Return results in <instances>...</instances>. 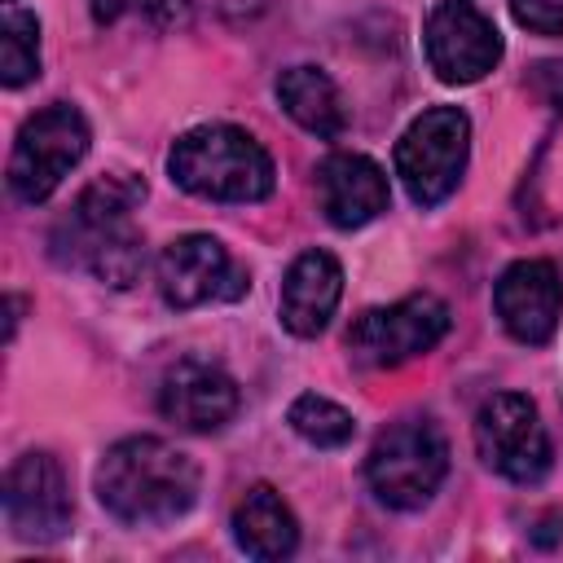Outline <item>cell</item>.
Here are the masks:
<instances>
[{"mask_svg":"<svg viewBox=\"0 0 563 563\" xmlns=\"http://www.w3.org/2000/svg\"><path fill=\"white\" fill-rule=\"evenodd\" d=\"M233 541L251 559H286L299 545V519L282 501L277 488L255 484L238 506H233Z\"/></svg>","mask_w":563,"mask_h":563,"instance_id":"17","label":"cell"},{"mask_svg":"<svg viewBox=\"0 0 563 563\" xmlns=\"http://www.w3.org/2000/svg\"><path fill=\"white\" fill-rule=\"evenodd\" d=\"M475 449L488 471L510 484H537L550 471V435L541 413L519 391H497L475 413Z\"/></svg>","mask_w":563,"mask_h":563,"instance_id":"8","label":"cell"},{"mask_svg":"<svg viewBox=\"0 0 563 563\" xmlns=\"http://www.w3.org/2000/svg\"><path fill=\"white\" fill-rule=\"evenodd\" d=\"M132 0H88V9H92V18L106 26V22H114V18H123V9H128Z\"/></svg>","mask_w":563,"mask_h":563,"instance_id":"22","label":"cell"},{"mask_svg":"<svg viewBox=\"0 0 563 563\" xmlns=\"http://www.w3.org/2000/svg\"><path fill=\"white\" fill-rule=\"evenodd\" d=\"M449 334V308L435 295H409L387 308H365L347 325V356L361 369H396L427 356Z\"/></svg>","mask_w":563,"mask_h":563,"instance_id":"7","label":"cell"},{"mask_svg":"<svg viewBox=\"0 0 563 563\" xmlns=\"http://www.w3.org/2000/svg\"><path fill=\"white\" fill-rule=\"evenodd\" d=\"M198 462L158 435H128L97 462V501L132 528L180 519L198 501Z\"/></svg>","mask_w":563,"mask_h":563,"instance_id":"2","label":"cell"},{"mask_svg":"<svg viewBox=\"0 0 563 563\" xmlns=\"http://www.w3.org/2000/svg\"><path fill=\"white\" fill-rule=\"evenodd\" d=\"M466 158H471V119L457 106L422 110L396 141V176L418 207L444 202L462 185Z\"/></svg>","mask_w":563,"mask_h":563,"instance_id":"6","label":"cell"},{"mask_svg":"<svg viewBox=\"0 0 563 563\" xmlns=\"http://www.w3.org/2000/svg\"><path fill=\"white\" fill-rule=\"evenodd\" d=\"M4 523L18 541H57L70 528V488L53 453H22L9 466Z\"/></svg>","mask_w":563,"mask_h":563,"instance_id":"11","label":"cell"},{"mask_svg":"<svg viewBox=\"0 0 563 563\" xmlns=\"http://www.w3.org/2000/svg\"><path fill=\"white\" fill-rule=\"evenodd\" d=\"M145 202V180L136 172H106L75 198L70 216L53 229V260L88 268L106 286H132L145 268V242L132 211Z\"/></svg>","mask_w":563,"mask_h":563,"instance_id":"1","label":"cell"},{"mask_svg":"<svg viewBox=\"0 0 563 563\" xmlns=\"http://www.w3.org/2000/svg\"><path fill=\"white\" fill-rule=\"evenodd\" d=\"M158 409L185 431H220L238 413V383L202 356H185L163 374Z\"/></svg>","mask_w":563,"mask_h":563,"instance_id":"13","label":"cell"},{"mask_svg":"<svg viewBox=\"0 0 563 563\" xmlns=\"http://www.w3.org/2000/svg\"><path fill=\"white\" fill-rule=\"evenodd\" d=\"M497 317L519 343H550L563 317V282L550 260H519L497 277Z\"/></svg>","mask_w":563,"mask_h":563,"instance_id":"12","label":"cell"},{"mask_svg":"<svg viewBox=\"0 0 563 563\" xmlns=\"http://www.w3.org/2000/svg\"><path fill=\"white\" fill-rule=\"evenodd\" d=\"M532 84H537V92H541L554 110H563V62H541V66L532 70Z\"/></svg>","mask_w":563,"mask_h":563,"instance_id":"21","label":"cell"},{"mask_svg":"<svg viewBox=\"0 0 563 563\" xmlns=\"http://www.w3.org/2000/svg\"><path fill=\"white\" fill-rule=\"evenodd\" d=\"M286 422H290V431L299 440H308L317 449H343L356 435V418L343 405H334V400H325L317 391L295 396L290 409H286Z\"/></svg>","mask_w":563,"mask_h":563,"instance_id":"18","label":"cell"},{"mask_svg":"<svg viewBox=\"0 0 563 563\" xmlns=\"http://www.w3.org/2000/svg\"><path fill=\"white\" fill-rule=\"evenodd\" d=\"M339 295H343V268L330 251H303L290 268H286V282H282V325L299 339H312L330 325L334 308H339Z\"/></svg>","mask_w":563,"mask_h":563,"instance_id":"15","label":"cell"},{"mask_svg":"<svg viewBox=\"0 0 563 563\" xmlns=\"http://www.w3.org/2000/svg\"><path fill=\"white\" fill-rule=\"evenodd\" d=\"M444 475H449V440L431 418L391 422L365 457V479L374 497L391 510L427 506L440 493Z\"/></svg>","mask_w":563,"mask_h":563,"instance_id":"4","label":"cell"},{"mask_svg":"<svg viewBox=\"0 0 563 563\" xmlns=\"http://www.w3.org/2000/svg\"><path fill=\"white\" fill-rule=\"evenodd\" d=\"M246 286H251V277L233 264L224 242L211 233H185V238L167 242L158 255V290L172 308L238 299Z\"/></svg>","mask_w":563,"mask_h":563,"instance_id":"10","label":"cell"},{"mask_svg":"<svg viewBox=\"0 0 563 563\" xmlns=\"http://www.w3.org/2000/svg\"><path fill=\"white\" fill-rule=\"evenodd\" d=\"M40 75V22L35 13L9 4L0 22V79L4 88H22Z\"/></svg>","mask_w":563,"mask_h":563,"instance_id":"19","label":"cell"},{"mask_svg":"<svg viewBox=\"0 0 563 563\" xmlns=\"http://www.w3.org/2000/svg\"><path fill=\"white\" fill-rule=\"evenodd\" d=\"M277 101L303 132L321 141H339L347 132V106L321 66H286L277 75Z\"/></svg>","mask_w":563,"mask_h":563,"instance_id":"16","label":"cell"},{"mask_svg":"<svg viewBox=\"0 0 563 563\" xmlns=\"http://www.w3.org/2000/svg\"><path fill=\"white\" fill-rule=\"evenodd\" d=\"M317 198L334 229H361L387 211V172L365 154H330L317 167Z\"/></svg>","mask_w":563,"mask_h":563,"instance_id":"14","label":"cell"},{"mask_svg":"<svg viewBox=\"0 0 563 563\" xmlns=\"http://www.w3.org/2000/svg\"><path fill=\"white\" fill-rule=\"evenodd\" d=\"M422 44L444 84H475L501 62V35L475 0H440L427 18Z\"/></svg>","mask_w":563,"mask_h":563,"instance_id":"9","label":"cell"},{"mask_svg":"<svg viewBox=\"0 0 563 563\" xmlns=\"http://www.w3.org/2000/svg\"><path fill=\"white\" fill-rule=\"evenodd\" d=\"M167 172L180 189L211 202H260L273 194V158L268 150L233 123H202L176 136L167 154Z\"/></svg>","mask_w":563,"mask_h":563,"instance_id":"3","label":"cell"},{"mask_svg":"<svg viewBox=\"0 0 563 563\" xmlns=\"http://www.w3.org/2000/svg\"><path fill=\"white\" fill-rule=\"evenodd\" d=\"M88 141H92L88 119L70 101H53V106L35 110L18 128V141L9 154V194L26 207L53 198V189L88 154Z\"/></svg>","mask_w":563,"mask_h":563,"instance_id":"5","label":"cell"},{"mask_svg":"<svg viewBox=\"0 0 563 563\" xmlns=\"http://www.w3.org/2000/svg\"><path fill=\"white\" fill-rule=\"evenodd\" d=\"M510 13L532 35H563V0H510Z\"/></svg>","mask_w":563,"mask_h":563,"instance_id":"20","label":"cell"}]
</instances>
